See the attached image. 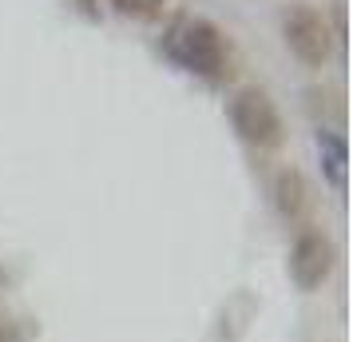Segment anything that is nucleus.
<instances>
[{
	"instance_id": "423d86ee",
	"label": "nucleus",
	"mask_w": 353,
	"mask_h": 342,
	"mask_svg": "<svg viewBox=\"0 0 353 342\" xmlns=\"http://www.w3.org/2000/svg\"><path fill=\"white\" fill-rule=\"evenodd\" d=\"M318 147H321V163H325V175L334 183L337 191L345 187V144L337 140V135H318Z\"/></svg>"
},
{
	"instance_id": "0eeeda50",
	"label": "nucleus",
	"mask_w": 353,
	"mask_h": 342,
	"mask_svg": "<svg viewBox=\"0 0 353 342\" xmlns=\"http://www.w3.org/2000/svg\"><path fill=\"white\" fill-rule=\"evenodd\" d=\"M112 8L119 17H135V20H159L167 12V0H112Z\"/></svg>"
},
{
	"instance_id": "1a4fd4ad",
	"label": "nucleus",
	"mask_w": 353,
	"mask_h": 342,
	"mask_svg": "<svg viewBox=\"0 0 353 342\" xmlns=\"http://www.w3.org/2000/svg\"><path fill=\"white\" fill-rule=\"evenodd\" d=\"M80 8L83 12H96V0H80Z\"/></svg>"
},
{
	"instance_id": "f257e3e1",
	"label": "nucleus",
	"mask_w": 353,
	"mask_h": 342,
	"mask_svg": "<svg viewBox=\"0 0 353 342\" xmlns=\"http://www.w3.org/2000/svg\"><path fill=\"white\" fill-rule=\"evenodd\" d=\"M230 124L250 147H278L282 144V115L274 108V99L262 88H242L239 96L230 99Z\"/></svg>"
},
{
	"instance_id": "20e7f679",
	"label": "nucleus",
	"mask_w": 353,
	"mask_h": 342,
	"mask_svg": "<svg viewBox=\"0 0 353 342\" xmlns=\"http://www.w3.org/2000/svg\"><path fill=\"white\" fill-rule=\"evenodd\" d=\"M337 251L330 243L325 231H302L294 247H290V278L302 287V291H318L321 283L334 271Z\"/></svg>"
},
{
	"instance_id": "7ed1b4c3",
	"label": "nucleus",
	"mask_w": 353,
	"mask_h": 342,
	"mask_svg": "<svg viewBox=\"0 0 353 342\" xmlns=\"http://www.w3.org/2000/svg\"><path fill=\"white\" fill-rule=\"evenodd\" d=\"M175 56L183 64L199 72V76H210V80H219L226 72V40L223 32L210 24V20H187L183 28H179V40H175Z\"/></svg>"
},
{
	"instance_id": "6e6552de",
	"label": "nucleus",
	"mask_w": 353,
	"mask_h": 342,
	"mask_svg": "<svg viewBox=\"0 0 353 342\" xmlns=\"http://www.w3.org/2000/svg\"><path fill=\"white\" fill-rule=\"evenodd\" d=\"M0 342H20V334H17V326L8 323L4 314H0Z\"/></svg>"
},
{
	"instance_id": "39448f33",
	"label": "nucleus",
	"mask_w": 353,
	"mask_h": 342,
	"mask_svg": "<svg viewBox=\"0 0 353 342\" xmlns=\"http://www.w3.org/2000/svg\"><path fill=\"white\" fill-rule=\"evenodd\" d=\"M270 196H274V207L286 223H298L305 211H310V183L298 167H278L274 171V183H270Z\"/></svg>"
},
{
	"instance_id": "f03ea898",
	"label": "nucleus",
	"mask_w": 353,
	"mask_h": 342,
	"mask_svg": "<svg viewBox=\"0 0 353 342\" xmlns=\"http://www.w3.org/2000/svg\"><path fill=\"white\" fill-rule=\"evenodd\" d=\"M282 36H286V48L302 60L305 68H325L330 52H334V28L330 20L321 17L318 8L310 4H294L282 20Z\"/></svg>"
}]
</instances>
